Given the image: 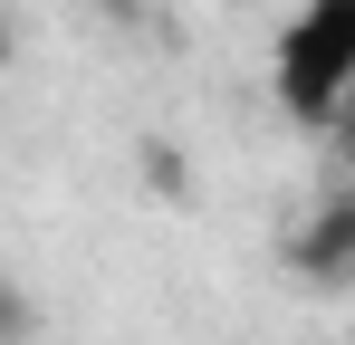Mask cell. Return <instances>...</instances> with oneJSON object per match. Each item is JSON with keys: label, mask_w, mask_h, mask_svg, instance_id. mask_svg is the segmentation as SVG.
I'll use <instances>...</instances> for the list:
<instances>
[{"label": "cell", "mask_w": 355, "mask_h": 345, "mask_svg": "<svg viewBox=\"0 0 355 345\" xmlns=\"http://www.w3.org/2000/svg\"><path fill=\"white\" fill-rule=\"evenodd\" d=\"M346 202H355V182H346Z\"/></svg>", "instance_id": "cell-8"}, {"label": "cell", "mask_w": 355, "mask_h": 345, "mask_svg": "<svg viewBox=\"0 0 355 345\" xmlns=\"http://www.w3.org/2000/svg\"><path fill=\"white\" fill-rule=\"evenodd\" d=\"M327 134H336V163H346V182H355V96L327 115Z\"/></svg>", "instance_id": "cell-5"}, {"label": "cell", "mask_w": 355, "mask_h": 345, "mask_svg": "<svg viewBox=\"0 0 355 345\" xmlns=\"http://www.w3.org/2000/svg\"><path fill=\"white\" fill-rule=\"evenodd\" d=\"M135 163H144V182H154L164 202H182V192H192V172H182V144H164V134H154V144H144Z\"/></svg>", "instance_id": "cell-3"}, {"label": "cell", "mask_w": 355, "mask_h": 345, "mask_svg": "<svg viewBox=\"0 0 355 345\" xmlns=\"http://www.w3.org/2000/svg\"><path fill=\"white\" fill-rule=\"evenodd\" d=\"M19 345H29V336H19Z\"/></svg>", "instance_id": "cell-9"}, {"label": "cell", "mask_w": 355, "mask_h": 345, "mask_svg": "<svg viewBox=\"0 0 355 345\" xmlns=\"http://www.w3.org/2000/svg\"><path fill=\"white\" fill-rule=\"evenodd\" d=\"M279 269H288L297 288H355V202L346 192L317 202V211L279 240Z\"/></svg>", "instance_id": "cell-2"}, {"label": "cell", "mask_w": 355, "mask_h": 345, "mask_svg": "<svg viewBox=\"0 0 355 345\" xmlns=\"http://www.w3.org/2000/svg\"><path fill=\"white\" fill-rule=\"evenodd\" d=\"M346 96H355V0H307L279 48V106L297 125H327Z\"/></svg>", "instance_id": "cell-1"}, {"label": "cell", "mask_w": 355, "mask_h": 345, "mask_svg": "<svg viewBox=\"0 0 355 345\" xmlns=\"http://www.w3.org/2000/svg\"><path fill=\"white\" fill-rule=\"evenodd\" d=\"M19 336H29V297L0 278V345H19Z\"/></svg>", "instance_id": "cell-4"}, {"label": "cell", "mask_w": 355, "mask_h": 345, "mask_svg": "<svg viewBox=\"0 0 355 345\" xmlns=\"http://www.w3.org/2000/svg\"><path fill=\"white\" fill-rule=\"evenodd\" d=\"M0 67H10V19H0Z\"/></svg>", "instance_id": "cell-7"}, {"label": "cell", "mask_w": 355, "mask_h": 345, "mask_svg": "<svg viewBox=\"0 0 355 345\" xmlns=\"http://www.w3.org/2000/svg\"><path fill=\"white\" fill-rule=\"evenodd\" d=\"M211 10H259V0H211Z\"/></svg>", "instance_id": "cell-6"}]
</instances>
